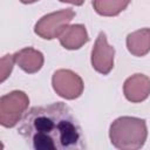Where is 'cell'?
<instances>
[{"mask_svg":"<svg viewBox=\"0 0 150 150\" xmlns=\"http://www.w3.org/2000/svg\"><path fill=\"white\" fill-rule=\"evenodd\" d=\"M19 134L34 150L86 149L82 129L63 102L30 108L22 117Z\"/></svg>","mask_w":150,"mask_h":150,"instance_id":"6da1fadb","label":"cell"},{"mask_svg":"<svg viewBox=\"0 0 150 150\" xmlns=\"http://www.w3.org/2000/svg\"><path fill=\"white\" fill-rule=\"evenodd\" d=\"M148 137L146 122L143 118L122 116L116 118L109 128L111 144L121 150H137L143 148Z\"/></svg>","mask_w":150,"mask_h":150,"instance_id":"7a4b0ae2","label":"cell"},{"mask_svg":"<svg viewBox=\"0 0 150 150\" xmlns=\"http://www.w3.org/2000/svg\"><path fill=\"white\" fill-rule=\"evenodd\" d=\"M29 97L22 90H13L0 97V124L5 128L15 127L27 112Z\"/></svg>","mask_w":150,"mask_h":150,"instance_id":"3957f363","label":"cell"},{"mask_svg":"<svg viewBox=\"0 0 150 150\" xmlns=\"http://www.w3.org/2000/svg\"><path fill=\"white\" fill-rule=\"evenodd\" d=\"M74 16L75 12L73 8H66L46 14L35 23L34 33L45 40H53L59 38L61 33L69 26Z\"/></svg>","mask_w":150,"mask_h":150,"instance_id":"277c9868","label":"cell"},{"mask_svg":"<svg viewBox=\"0 0 150 150\" xmlns=\"http://www.w3.org/2000/svg\"><path fill=\"white\" fill-rule=\"evenodd\" d=\"M52 86L54 91L66 100L80 97L84 89L82 79L70 69L55 70L52 76Z\"/></svg>","mask_w":150,"mask_h":150,"instance_id":"5b68a950","label":"cell"},{"mask_svg":"<svg viewBox=\"0 0 150 150\" xmlns=\"http://www.w3.org/2000/svg\"><path fill=\"white\" fill-rule=\"evenodd\" d=\"M114 47L108 43L105 33L100 32L91 49L90 61L93 68L102 75H108L114 68Z\"/></svg>","mask_w":150,"mask_h":150,"instance_id":"8992f818","label":"cell"},{"mask_svg":"<svg viewBox=\"0 0 150 150\" xmlns=\"http://www.w3.org/2000/svg\"><path fill=\"white\" fill-rule=\"evenodd\" d=\"M123 94L131 103H141L150 95V77L137 73L129 76L123 84Z\"/></svg>","mask_w":150,"mask_h":150,"instance_id":"52a82bcc","label":"cell"},{"mask_svg":"<svg viewBox=\"0 0 150 150\" xmlns=\"http://www.w3.org/2000/svg\"><path fill=\"white\" fill-rule=\"evenodd\" d=\"M14 60L15 63L27 74L38 73L45 62L43 54L33 47H26L18 50L14 54Z\"/></svg>","mask_w":150,"mask_h":150,"instance_id":"ba28073f","label":"cell"},{"mask_svg":"<svg viewBox=\"0 0 150 150\" xmlns=\"http://www.w3.org/2000/svg\"><path fill=\"white\" fill-rule=\"evenodd\" d=\"M59 41L63 48L76 50L89 41V35L83 25L76 23L68 26L59 36Z\"/></svg>","mask_w":150,"mask_h":150,"instance_id":"9c48e42d","label":"cell"},{"mask_svg":"<svg viewBox=\"0 0 150 150\" xmlns=\"http://www.w3.org/2000/svg\"><path fill=\"white\" fill-rule=\"evenodd\" d=\"M127 48L134 56L141 57L150 52V28H141L128 34Z\"/></svg>","mask_w":150,"mask_h":150,"instance_id":"30bf717a","label":"cell"},{"mask_svg":"<svg viewBox=\"0 0 150 150\" xmlns=\"http://www.w3.org/2000/svg\"><path fill=\"white\" fill-rule=\"evenodd\" d=\"M95 12L102 16H116L130 4V0H93Z\"/></svg>","mask_w":150,"mask_h":150,"instance_id":"8fae6325","label":"cell"},{"mask_svg":"<svg viewBox=\"0 0 150 150\" xmlns=\"http://www.w3.org/2000/svg\"><path fill=\"white\" fill-rule=\"evenodd\" d=\"M15 60H14V54H7L5 56H2L1 59V64H0V71H1V77H0V81L4 82L8 76L9 74L12 73V69H13V64H14Z\"/></svg>","mask_w":150,"mask_h":150,"instance_id":"7c38bea8","label":"cell"},{"mask_svg":"<svg viewBox=\"0 0 150 150\" xmlns=\"http://www.w3.org/2000/svg\"><path fill=\"white\" fill-rule=\"evenodd\" d=\"M59 1L64 2V4H71V5H75V6H81L84 2V0H59Z\"/></svg>","mask_w":150,"mask_h":150,"instance_id":"4fadbf2b","label":"cell"},{"mask_svg":"<svg viewBox=\"0 0 150 150\" xmlns=\"http://www.w3.org/2000/svg\"><path fill=\"white\" fill-rule=\"evenodd\" d=\"M22 4H33V2H36L39 0H20Z\"/></svg>","mask_w":150,"mask_h":150,"instance_id":"5bb4252c","label":"cell"}]
</instances>
